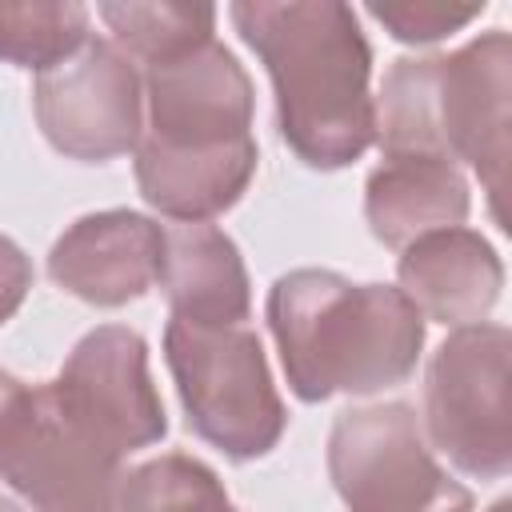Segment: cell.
Instances as JSON below:
<instances>
[{"label": "cell", "mask_w": 512, "mask_h": 512, "mask_svg": "<svg viewBox=\"0 0 512 512\" xmlns=\"http://www.w3.org/2000/svg\"><path fill=\"white\" fill-rule=\"evenodd\" d=\"M228 16L268 68L276 128L296 160L320 172L356 164L376 140L360 16L336 0H236Z\"/></svg>", "instance_id": "cell-1"}, {"label": "cell", "mask_w": 512, "mask_h": 512, "mask_svg": "<svg viewBox=\"0 0 512 512\" xmlns=\"http://www.w3.org/2000/svg\"><path fill=\"white\" fill-rule=\"evenodd\" d=\"M264 312L288 388L304 404L396 388L424 348V316L400 288L352 284L328 268L284 272Z\"/></svg>", "instance_id": "cell-2"}, {"label": "cell", "mask_w": 512, "mask_h": 512, "mask_svg": "<svg viewBox=\"0 0 512 512\" xmlns=\"http://www.w3.org/2000/svg\"><path fill=\"white\" fill-rule=\"evenodd\" d=\"M512 128V40L492 28L444 56H400L376 100L384 156H444L468 164L504 220Z\"/></svg>", "instance_id": "cell-3"}, {"label": "cell", "mask_w": 512, "mask_h": 512, "mask_svg": "<svg viewBox=\"0 0 512 512\" xmlns=\"http://www.w3.org/2000/svg\"><path fill=\"white\" fill-rule=\"evenodd\" d=\"M164 360L188 428L204 444L240 464L260 460L280 444L288 412L272 384L260 336L248 324H188L172 316L164 328Z\"/></svg>", "instance_id": "cell-4"}, {"label": "cell", "mask_w": 512, "mask_h": 512, "mask_svg": "<svg viewBox=\"0 0 512 512\" xmlns=\"http://www.w3.org/2000/svg\"><path fill=\"white\" fill-rule=\"evenodd\" d=\"M328 476L348 512H476L472 492L436 464L416 408L400 400L336 416Z\"/></svg>", "instance_id": "cell-5"}, {"label": "cell", "mask_w": 512, "mask_h": 512, "mask_svg": "<svg viewBox=\"0 0 512 512\" xmlns=\"http://www.w3.org/2000/svg\"><path fill=\"white\" fill-rule=\"evenodd\" d=\"M508 352L512 332L504 324H468L428 360L420 428L472 480H500L512 468Z\"/></svg>", "instance_id": "cell-6"}, {"label": "cell", "mask_w": 512, "mask_h": 512, "mask_svg": "<svg viewBox=\"0 0 512 512\" xmlns=\"http://www.w3.org/2000/svg\"><path fill=\"white\" fill-rule=\"evenodd\" d=\"M0 480L32 512H116L124 460L84 440L44 384L0 368Z\"/></svg>", "instance_id": "cell-7"}, {"label": "cell", "mask_w": 512, "mask_h": 512, "mask_svg": "<svg viewBox=\"0 0 512 512\" xmlns=\"http://www.w3.org/2000/svg\"><path fill=\"white\" fill-rule=\"evenodd\" d=\"M44 392L84 440L116 460L160 444L168 432V416L148 372V344L124 324H100L80 336Z\"/></svg>", "instance_id": "cell-8"}, {"label": "cell", "mask_w": 512, "mask_h": 512, "mask_svg": "<svg viewBox=\"0 0 512 512\" xmlns=\"http://www.w3.org/2000/svg\"><path fill=\"white\" fill-rule=\"evenodd\" d=\"M32 108L60 156L104 164L132 152L144 132V80L112 40L88 36L72 56L36 72Z\"/></svg>", "instance_id": "cell-9"}, {"label": "cell", "mask_w": 512, "mask_h": 512, "mask_svg": "<svg viewBox=\"0 0 512 512\" xmlns=\"http://www.w3.org/2000/svg\"><path fill=\"white\" fill-rule=\"evenodd\" d=\"M144 104L148 124L136 144L176 156L224 152L252 136L256 92L244 64L220 44L208 40L172 60L144 68Z\"/></svg>", "instance_id": "cell-10"}, {"label": "cell", "mask_w": 512, "mask_h": 512, "mask_svg": "<svg viewBox=\"0 0 512 512\" xmlns=\"http://www.w3.org/2000/svg\"><path fill=\"white\" fill-rule=\"evenodd\" d=\"M164 256V228L128 208L88 212L60 232L48 252V276L68 296L92 308H124L140 300Z\"/></svg>", "instance_id": "cell-11"}, {"label": "cell", "mask_w": 512, "mask_h": 512, "mask_svg": "<svg viewBox=\"0 0 512 512\" xmlns=\"http://www.w3.org/2000/svg\"><path fill=\"white\" fill-rule=\"evenodd\" d=\"M396 280L420 316L448 328H468L484 324V316L496 308L504 264L488 236L456 224L400 248Z\"/></svg>", "instance_id": "cell-12"}, {"label": "cell", "mask_w": 512, "mask_h": 512, "mask_svg": "<svg viewBox=\"0 0 512 512\" xmlns=\"http://www.w3.org/2000/svg\"><path fill=\"white\" fill-rule=\"evenodd\" d=\"M176 320L188 324H244L252 312V284L236 240L216 224L164 228V256L156 276Z\"/></svg>", "instance_id": "cell-13"}, {"label": "cell", "mask_w": 512, "mask_h": 512, "mask_svg": "<svg viewBox=\"0 0 512 512\" xmlns=\"http://www.w3.org/2000/svg\"><path fill=\"white\" fill-rule=\"evenodd\" d=\"M472 192L460 164L444 156H384L364 184V216L380 244L412 240L468 220Z\"/></svg>", "instance_id": "cell-14"}, {"label": "cell", "mask_w": 512, "mask_h": 512, "mask_svg": "<svg viewBox=\"0 0 512 512\" xmlns=\"http://www.w3.org/2000/svg\"><path fill=\"white\" fill-rule=\"evenodd\" d=\"M96 16L108 24L112 44L132 60V64H160L172 60L188 48H200L216 28V8L212 4H176V0H124V4H100Z\"/></svg>", "instance_id": "cell-15"}, {"label": "cell", "mask_w": 512, "mask_h": 512, "mask_svg": "<svg viewBox=\"0 0 512 512\" xmlns=\"http://www.w3.org/2000/svg\"><path fill=\"white\" fill-rule=\"evenodd\" d=\"M88 20L76 0H0V64L44 72L92 36Z\"/></svg>", "instance_id": "cell-16"}, {"label": "cell", "mask_w": 512, "mask_h": 512, "mask_svg": "<svg viewBox=\"0 0 512 512\" xmlns=\"http://www.w3.org/2000/svg\"><path fill=\"white\" fill-rule=\"evenodd\" d=\"M116 512H240L224 492L220 476L188 456L164 452L124 472Z\"/></svg>", "instance_id": "cell-17"}, {"label": "cell", "mask_w": 512, "mask_h": 512, "mask_svg": "<svg viewBox=\"0 0 512 512\" xmlns=\"http://www.w3.org/2000/svg\"><path fill=\"white\" fill-rule=\"evenodd\" d=\"M484 12V0L480 4H436V0H404V4H368V16L376 24L388 28L392 40L400 44H436L460 28H468L476 16Z\"/></svg>", "instance_id": "cell-18"}, {"label": "cell", "mask_w": 512, "mask_h": 512, "mask_svg": "<svg viewBox=\"0 0 512 512\" xmlns=\"http://www.w3.org/2000/svg\"><path fill=\"white\" fill-rule=\"evenodd\" d=\"M32 288V260L16 240L0 232V324H8Z\"/></svg>", "instance_id": "cell-19"}, {"label": "cell", "mask_w": 512, "mask_h": 512, "mask_svg": "<svg viewBox=\"0 0 512 512\" xmlns=\"http://www.w3.org/2000/svg\"><path fill=\"white\" fill-rule=\"evenodd\" d=\"M0 512H24V508H20L12 496H4V492H0Z\"/></svg>", "instance_id": "cell-20"}, {"label": "cell", "mask_w": 512, "mask_h": 512, "mask_svg": "<svg viewBox=\"0 0 512 512\" xmlns=\"http://www.w3.org/2000/svg\"><path fill=\"white\" fill-rule=\"evenodd\" d=\"M488 512H508V500H496V504H492Z\"/></svg>", "instance_id": "cell-21"}]
</instances>
